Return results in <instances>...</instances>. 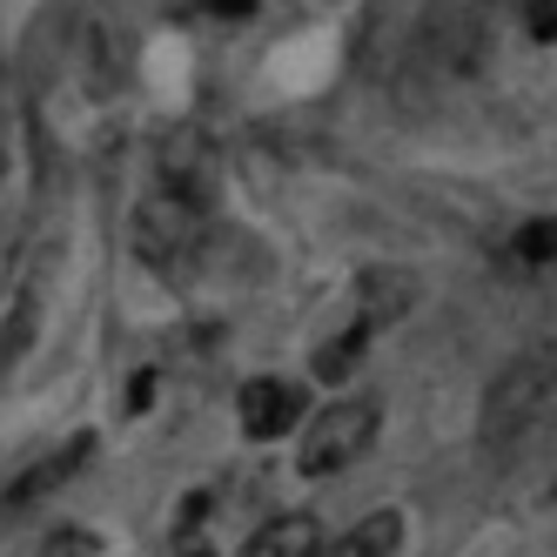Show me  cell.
<instances>
[{"mask_svg":"<svg viewBox=\"0 0 557 557\" xmlns=\"http://www.w3.org/2000/svg\"><path fill=\"white\" fill-rule=\"evenodd\" d=\"M376 423H383V417H376L370 396H336L323 417L302 423V450H296L302 476H343L356 457H370Z\"/></svg>","mask_w":557,"mask_h":557,"instance_id":"3","label":"cell"},{"mask_svg":"<svg viewBox=\"0 0 557 557\" xmlns=\"http://www.w3.org/2000/svg\"><path fill=\"white\" fill-rule=\"evenodd\" d=\"M404 302H410V289H404V275H396V289H383V275H376V289L356 302V315L336 330V343H323V356H315V376L323 383H343L356 363H363L370 356V343L396 323V315H404Z\"/></svg>","mask_w":557,"mask_h":557,"instance_id":"4","label":"cell"},{"mask_svg":"<svg viewBox=\"0 0 557 557\" xmlns=\"http://www.w3.org/2000/svg\"><path fill=\"white\" fill-rule=\"evenodd\" d=\"M195 8H202L209 21H249V14L262 8V0H195Z\"/></svg>","mask_w":557,"mask_h":557,"instance_id":"11","label":"cell"},{"mask_svg":"<svg viewBox=\"0 0 557 557\" xmlns=\"http://www.w3.org/2000/svg\"><path fill=\"white\" fill-rule=\"evenodd\" d=\"M209 222H215V175H209V162L169 154V162L154 169L141 209H135V249L148 262L175 269V262H188L209 243Z\"/></svg>","mask_w":557,"mask_h":557,"instance_id":"1","label":"cell"},{"mask_svg":"<svg viewBox=\"0 0 557 557\" xmlns=\"http://www.w3.org/2000/svg\"><path fill=\"white\" fill-rule=\"evenodd\" d=\"M88 550H95L88 531H54V537H48V557H88Z\"/></svg>","mask_w":557,"mask_h":557,"instance_id":"12","label":"cell"},{"mask_svg":"<svg viewBox=\"0 0 557 557\" xmlns=\"http://www.w3.org/2000/svg\"><path fill=\"white\" fill-rule=\"evenodd\" d=\"M510 27H517V48L557 54V0H517V8H510Z\"/></svg>","mask_w":557,"mask_h":557,"instance_id":"9","label":"cell"},{"mask_svg":"<svg viewBox=\"0 0 557 557\" xmlns=\"http://www.w3.org/2000/svg\"><path fill=\"white\" fill-rule=\"evenodd\" d=\"M88 444H95V436H74V444H61V450H48L41 463H27V470L14 476V484H8V504H41L48 491H61V484H67V476H74V470H82V463H88Z\"/></svg>","mask_w":557,"mask_h":557,"instance_id":"7","label":"cell"},{"mask_svg":"<svg viewBox=\"0 0 557 557\" xmlns=\"http://www.w3.org/2000/svg\"><path fill=\"white\" fill-rule=\"evenodd\" d=\"M182 557H209V550H182Z\"/></svg>","mask_w":557,"mask_h":557,"instance_id":"13","label":"cell"},{"mask_svg":"<svg viewBox=\"0 0 557 557\" xmlns=\"http://www.w3.org/2000/svg\"><path fill=\"white\" fill-rule=\"evenodd\" d=\"M309 410L302 383L289 376H249L243 389H235V417H243V436H256V444H275V436H289Z\"/></svg>","mask_w":557,"mask_h":557,"instance_id":"5","label":"cell"},{"mask_svg":"<svg viewBox=\"0 0 557 557\" xmlns=\"http://www.w3.org/2000/svg\"><path fill=\"white\" fill-rule=\"evenodd\" d=\"M544 430H557V315L491 376V396H484L491 450H524Z\"/></svg>","mask_w":557,"mask_h":557,"instance_id":"2","label":"cell"},{"mask_svg":"<svg viewBox=\"0 0 557 557\" xmlns=\"http://www.w3.org/2000/svg\"><path fill=\"white\" fill-rule=\"evenodd\" d=\"M315 544H323L315 517H309V510H283V517H269V524L249 537L243 557H315Z\"/></svg>","mask_w":557,"mask_h":557,"instance_id":"8","label":"cell"},{"mask_svg":"<svg viewBox=\"0 0 557 557\" xmlns=\"http://www.w3.org/2000/svg\"><path fill=\"white\" fill-rule=\"evenodd\" d=\"M396 544H404V510H370L343 537L315 544V557H396Z\"/></svg>","mask_w":557,"mask_h":557,"instance_id":"6","label":"cell"},{"mask_svg":"<svg viewBox=\"0 0 557 557\" xmlns=\"http://www.w3.org/2000/svg\"><path fill=\"white\" fill-rule=\"evenodd\" d=\"M510 262H524V269H550L557 262V222H524V228H517L510 235Z\"/></svg>","mask_w":557,"mask_h":557,"instance_id":"10","label":"cell"}]
</instances>
